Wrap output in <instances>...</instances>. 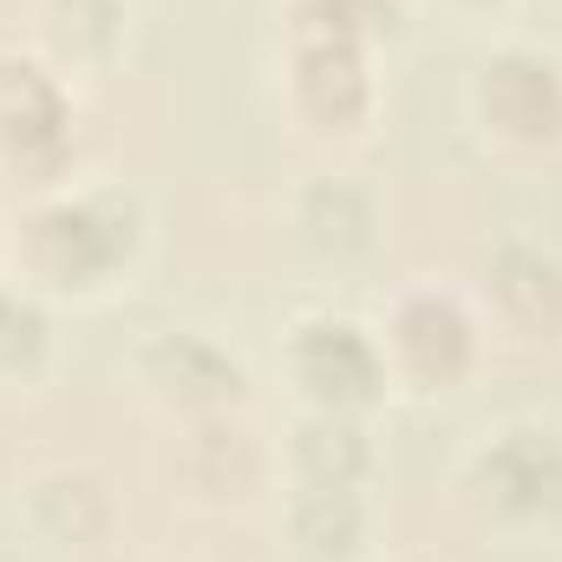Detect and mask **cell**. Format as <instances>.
<instances>
[{"label": "cell", "instance_id": "obj_1", "mask_svg": "<svg viewBox=\"0 0 562 562\" xmlns=\"http://www.w3.org/2000/svg\"><path fill=\"white\" fill-rule=\"evenodd\" d=\"M150 249V216L125 183L46 190L13 223V281L46 301H105L138 276Z\"/></svg>", "mask_w": 562, "mask_h": 562}, {"label": "cell", "instance_id": "obj_2", "mask_svg": "<svg viewBox=\"0 0 562 562\" xmlns=\"http://www.w3.org/2000/svg\"><path fill=\"white\" fill-rule=\"evenodd\" d=\"M380 353H386V380L413 400L458 393L477 360H484V314L438 281H406L386 314H380Z\"/></svg>", "mask_w": 562, "mask_h": 562}, {"label": "cell", "instance_id": "obj_3", "mask_svg": "<svg viewBox=\"0 0 562 562\" xmlns=\"http://www.w3.org/2000/svg\"><path fill=\"white\" fill-rule=\"evenodd\" d=\"M464 497L491 530H562V425L504 419L497 431H484L464 458Z\"/></svg>", "mask_w": 562, "mask_h": 562}, {"label": "cell", "instance_id": "obj_4", "mask_svg": "<svg viewBox=\"0 0 562 562\" xmlns=\"http://www.w3.org/2000/svg\"><path fill=\"white\" fill-rule=\"evenodd\" d=\"M281 373L307 413H360L367 419L393 393L380 334L340 307H301L281 327Z\"/></svg>", "mask_w": 562, "mask_h": 562}, {"label": "cell", "instance_id": "obj_5", "mask_svg": "<svg viewBox=\"0 0 562 562\" xmlns=\"http://www.w3.org/2000/svg\"><path fill=\"white\" fill-rule=\"evenodd\" d=\"M471 125L497 150L537 157L562 144V59L537 40H504L471 72Z\"/></svg>", "mask_w": 562, "mask_h": 562}, {"label": "cell", "instance_id": "obj_6", "mask_svg": "<svg viewBox=\"0 0 562 562\" xmlns=\"http://www.w3.org/2000/svg\"><path fill=\"white\" fill-rule=\"evenodd\" d=\"M132 380L170 419H223L249 400V367L203 327H144L132 347Z\"/></svg>", "mask_w": 562, "mask_h": 562}, {"label": "cell", "instance_id": "obj_7", "mask_svg": "<svg viewBox=\"0 0 562 562\" xmlns=\"http://www.w3.org/2000/svg\"><path fill=\"white\" fill-rule=\"evenodd\" d=\"M79 144V105L53 59L40 53H0V164L20 183L53 190Z\"/></svg>", "mask_w": 562, "mask_h": 562}, {"label": "cell", "instance_id": "obj_8", "mask_svg": "<svg viewBox=\"0 0 562 562\" xmlns=\"http://www.w3.org/2000/svg\"><path fill=\"white\" fill-rule=\"evenodd\" d=\"M288 105L321 138H360L380 105L373 46L360 40H288Z\"/></svg>", "mask_w": 562, "mask_h": 562}, {"label": "cell", "instance_id": "obj_9", "mask_svg": "<svg viewBox=\"0 0 562 562\" xmlns=\"http://www.w3.org/2000/svg\"><path fill=\"white\" fill-rule=\"evenodd\" d=\"M477 314L484 327L537 347V340H557L562 334V256L550 243H530V236H504L484 249V269H477Z\"/></svg>", "mask_w": 562, "mask_h": 562}, {"label": "cell", "instance_id": "obj_10", "mask_svg": "<svg viewBox=\"0 0 562 562\" xmlns=\"http://www.w3.org/2000/svg\"><path fill=\"white\" fill-rule=\"evenodd\" d=\"M288 229L314 262L347 269L380 243V196L360 177H340V170L301 177L294 196H288Z\"/></svg>", "mask_w": 562, "mask_h": 562}, {"label": "cell", "instance_id": "obj_11", "mask_svg": "<svg viewBox=\"0 0 562 562\" xmlns=\"http://www.w3.org/2000/svg\"><path fill=\"white\" fill-rule=\"evenodd\" d=\"M281 471H288V491H367L380 471L373 425L360 413H307L301 406V419L281 438Z\"/></svg>", "mask_w": 562, "mask_h": 562}, {"label": "cell", "instance_id": "obj_12", "mask_svg": "<svg viewBox=\"0 0 562 562\" xmlns=\"http://www.w3.org/2000/svg\"><path fill=\"white\" fill-rule=\"evenodd\" d=\"M20 524L33 530V543L46 550H66V557H86L112 537L119 524V504L105 491V477L79 471V464H53L40 477H26L20 491Z\"/></svg>", "mask_w": 562, "mask_h": 562}, {"label": "cell", "instance_id": "obj_13", "mask_svg": "<svg viewBox=\"0 0 562 562\" xmlns=\"http://www.w3.org/2000/svg\"><path fill=\"white\" fill-rule=\"evenodd\" d=\"M269 458H262V438L236 413L223 419H190L177 431V484L203 504H243L256 484H262Z\"/></svg>", "mask_w": 562, "mask_h": 562}, {"label": "cell", "instance_id": "obj_14", "mask_svg": "<svg viewBox=\"0 0 562 562\" xmlns=\"http://www.w3.org/2000/svg\"><path fill=\"white\" fill-rule=\"evenodd\" d=\"M281 537L301 562H360L373 543L367 491H288Z\"/></svg>", "mask_w": 562, "mask_h": 562}, {"label": "cell", "instance_id": "obj_15", "mask_svg": "<svg viewBox=\"0 0 562 562\" xmlns=\"http://www.w3.org/2000/svg\"><path fill=\"white\" fill-rule=\"evenodd\" d=\"M53 301L26 281H0V386H33L53 367Z\"/></svg>", "mask_w": 562, "mask_h": 562}, {"label": "cell", "instance_id": "obj_16", "mask_svg": "<svg viewBox=\"0 0 562 562\" xmlns=\"http://www.w3.org/2000/svg\"><path fill=\"white\" fill-rule=\"evenodd\" d=\"M40 33L66 66H105L125 40V0H40Z\"/></svg>", "mask_w": 562, "mask_h": 562}, {"label": "cell", "instance_id": "obj_17", "mask_svg": "<svg viewBox=\"0 0 562 562\" xmlns=\"http://www.w3.org/2000/svg\"><path fill=\"white\" fill-rule=\"evenodd\" d=\"M400 33V0H288V40H360Z\"/></svg>", "mask_w": 562, "mask_h": 562}, {"label": "cell", "instance_id": "obj_18", "mask_svg": "<svg viewBox=\"0 0 562 562\" xmlns=\"http://www.w3.org/2000/svg\"><path fill=\"white\" fill-rule=\"evenodd\" d=\"M451 7H458V13H504L510 0H451Z\"/></svg>", "mask_w": 562, "mask_h": 562}]
</instances>
